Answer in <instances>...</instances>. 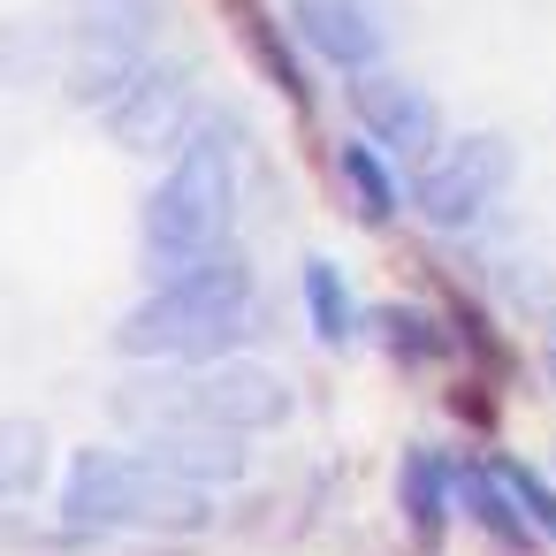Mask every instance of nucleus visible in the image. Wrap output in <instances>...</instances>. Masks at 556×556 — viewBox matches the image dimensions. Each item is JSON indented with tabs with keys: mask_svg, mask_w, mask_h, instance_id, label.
I'll return each instance as SVG.
<instances>
[{
	"mask_svg": "<svg viewBox=\"0 0 556 556\" xmlns=\"http://www.w3.org/2000/svg\"><path fill=\"white\" fill-rule=\"evenodd\" d=\"M260 336V282L244 275V260H199L184 275H161L153 298L123 320V351L130 358H176V366H206L229 358Z\"/></svg>",
	"mask_w": 556,
	"mask_h": 556,
	"instance_id": "nucleus-1",
	"label": "nucleus"
},
{
	"mask_svg": "<svg viewBox=\"0 0 556 556\" xmlns=\"http://www.w3.org/2000/svg\"><path fill=\"white\" fill-rule=\"evenodd\" d=\"M237 191H244L237 184V130L206 115L176 146L168 176L146 199V260H153V282L161 275H184L199 260H222V244L237 229Z\"/></svg>",
	"mask_w": 556,
	"mask_h": 556,
	"instance_id": "nucleus-2",
	"label": "nucleus"
},
{
	"mask_svg": "<svg viewBox=\"0 0 556 556\" xmlns=\"http://www.w3.org/2000/svg\"><path fill=\"white\" fill-rule=\"evenodd\" d=\"M214 510L206 488L176 480L168 465H153L146 450H77L70 457V480H62V518L77 533H115V526H138V533H199Z\"/></svg>",
	"mask_w": 556,
	"mask_h": 556,
	"instance_id": "nucleus-3",
	"label": "nucleus"
},
{
	"mask_svg": "<svg viewBox=\"0 0 556 556\" xmlns=\"http://www.w3.org/2000/svg\"><path fill=\"white\" fill-rule=\"evenodd\" d=\"M161 0H77L70 24V92L77 108H115L130 77L153 62Z\"/></svg>",
	"mask_w": 556,
	"mask_h": 556,
	"instance_id": "nucleus-4",
	"label": "nucleus"
},
{
	"mask_svg": "<svg viewBox=\"0 0 556 556\" xmlns=\"http://www.w3.org/2000/svg\"><path fill=\"white\" fill-rule=\"evenodd\" d=\"M510 184V146L503 138H457V146H434L412 199L434 229H472Z\"/></svg>",
	"mask_w": 556,
	"mask_h": 556,
	"instance_id": "nucleus-5",
	"label": "nucleus"
},
{
	"mask_svg": "<svg viewBox=\"0 0 556 556\" xmlns=\"http://www.w3.org/2000/svg\"><path fill=\"white\" fill-rule=\"evenodd\" d=\"M206 115H199V85H191V70L184 62H146L138 77H130V92L108 108V130L130 146V153H176L191 130H199Z\"/></svg>",
	"mask_w": 556,
	"mask_h": 556,
	"instance_id": "nucleus-6",
	"label": "nucleus"
},
{
	"mask_svg": "<svg viewBox=\"0 0 556 556\" xmlns=\"http://www.w3.org/2000/svg\"><path fill=\"white\" fill-rule=\"evenodd\" d=\"M290 31L313 62H328L343 77H366L389 47V24L374 0H290Z\"/></svg>",
	"mask_w": 556,
	"mask_h": 556,
	"instance_id": "nucleus-7",
	"label": "nucleus"
},
{
	"mask_svg": "<svg viewBox=\"0 0 556 556\" xmlns=\"http://www.w3.org/2000/svg\"><path fill=\"white\" fill-rule=\"evenodd\" d=\"M358 123H366V138L381 146V153H404V161H427L434 146H442V123H434V100L419 92V85H404V77H358Z\"/></svg>",
	"mask_w": 556,
	"mask_h": 556,
	"instance_id": "nucleus-8",
	"label": "nucleus"
},
{
	"mask_svg": "<svg viewBox=\"0 0 556 556\" xmlns=\"http://www.w3.org/2000/svg\"><path fill=\"white\" fill-rule=\"evenodd\" d=\"M146 457H153V465H168L176 480L206 488V495L244 480V434H229V427H214V419H176V427H153V434H146Z\"/></svg>",
	"mask_w": 556,
	"mask_h": 556,
	"instance_id": "nucleus-9",
	"label": "nucleus"
},
{
	"mask_svg": "<svg viewBox=\"0 0 556 556\" xmlns=\"http://www.w3.org/2000/svg\"><path fill=\"white\" fill-rule=\"evenodd\" d=\"M457 503L503 541V548H518V556H533V541H541V526L526 518V503L510 495V480L503 472H457Z\"/></svg>",
	"mask_w": 556,
	"mask_h": 556,
	"instance_id": "nucleus-10",
	"label": "nucleus"
},
{
	"mask_svg": "<svg viewBox=\"0 0 556 556\" xmlns=\"http://www.w3.org/2000/svg\"><path fill=\"white\" fill-rule=\"evenodd\" d=\"M396 495H404V518L434 541L442 533V518H450V495H457V472L434 457V450H412L404 457V472H396Z\"/></svg>",
	"mask_w": 556,
	"mask_h": 556,
	"instance_id": "nucleus-11",
	"label": "nucleus"
},
{
	"mask_svg": "<svg viewBox=\"0 0 556 556\" xmlns=\"http://www.w3.org/2000/svg\"><path fill=\"white\" fill-rule=\"evenodd\" d=\"M336 168H343V184H351V199H358L366 222H396V176H389V161H381L374 138H351L336 153Z\"/></svg>",
	"mask_w": 556,
	"mask_h": 556,
	"instance_id": "nucleus-12",
	"label": "nucleus"
},
{
	"mask_svg": "<svg viewBox=\"0 0 556 556\" xmlns=\"http://www.w3.org/2000/svg\"><path fill=\"white\" fill-rule=\"evenodd\" d=\"M305 305H313L320 343H351L358 336V298H351V282H343L336 260H305Z\"/></svg>",
	"mask_w": 556,
	"mask_h": 556,
	"instance_id": "nucleus-13",
	"label": "nucleus"
},
{
	"mask_svg": "<svg viewBox=\"0 0 556 556\" xmlns=\"http://www.w3.org/2000/svg\"><path fill=\"white\" fill-rule=\"evenodd\" d=\"M39 465H47V434L31 419H0V495H31L39 488Z\"/></svg>",
	"mask_w": 556,
	"mask_h": 556,
	"instance_id": "nucleus-14",
	"label": "nucleus"
},
{
	"mask_svg": "<svg viewBox=\"0 0 556 556\" xmlns=\"http://www.w3.org/2000/svg\"><path fill=\"white\" fill-rule=\"evenodd\" d=\"M503 480H510V495L526 503V518L541 526V541H556V488H548L541 472H526V465H503Z\"/></svg>",
	"mask_w": 556,
	"mask_h": 556,
	"instance_id": "nucleus-15",
	"label": "nucleus"
},
{
	"mask_svg": "<svg viewBox=\"0 0 556 556\" xmlns=\"http://www.w3.org/2000/svg\"><path fill=\"white\" fill-rule=\"evenodd\" d=\"M541 366H548V381H556V328H548V351H541Z\"/></svg>",
	"mask_w": 556,
	"mask_h": 556,
	"instance_id": "nucleus-16",
	"label": "nucleus"
}]
</instances>
